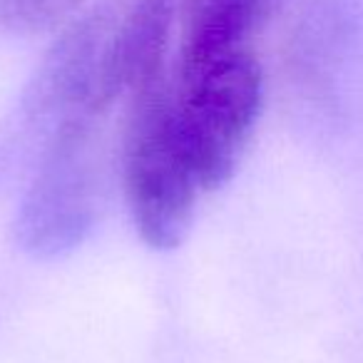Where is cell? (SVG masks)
Segmentation results:
<instances>
[{"label": "cell", "mask_w": 363, "mask_h": 363, "mask_svg": "<svg viewBox=\"0 0 363 363\" xmlns=\"http://www.w3.org/2000/svg\"><path fill=\"white\" fill-rule=\"evenodd\" d=\"M107 122L72 112L45 135L16 214V237L33 257L72 252L100 222L110 174H117V140L110 142Z\"/></svg>", "instance_id": "obj_1"}, {"label": "cell", "mask_w": 363, "mask_h": 363, "mask_svg": "<svg viewBox=\"0 0 363 363\" xmlns=\"http://www.w3.org/2000/svg\"><path fill=\"white\" fill-rule=\"evenodd\" d=\"M120 115L117 174L135 232L157 252L179 247L204 189L182 140L172 75L132 95Z\"/></svg>", "instance_id": "obj_2"}, {"label": "cell", "mask_w": 363, "mask_h": 363, "mask_svg": "<svg viewBox=\"0 0 363 363\" xmlns=\"http://www.w3.org/2000/svg\"><path fill=\"white\" fill-rule=\"evenodd\" d=\"M172 92L179 132L204 192L237 169L264 107V70L252 48L197 62H174Z\"/></svg>", "instance_id": "obj_3"}, {"label": "cell", "mask_w": 363, "mask_h": 363, "mask_svg": "<svg viewBox=\"0 0 363 363\" xmlns=\"http://www.w3.org/2000/svg\"><path fill=\"white\" fill-rule=\"evenodd\" d=\"M281 0H182L174 62H197L252 48Z\"/></svg>", "instance_id": "obj_4"}, {"label": "cell", "mask_w": 363, "mask_h": 363, "mask_svg": "<svg viewBox=\"0 0 363 363\" xmlns=\"http://www.w3.org/2000/svg\"><path fill=\"white\" fill-rule=\"evenodd\" d=\"M85 0H0V28L11 35L35 38L65 28Z\"/></svg>", "instance_id": "obj_5"}]
</instances>
